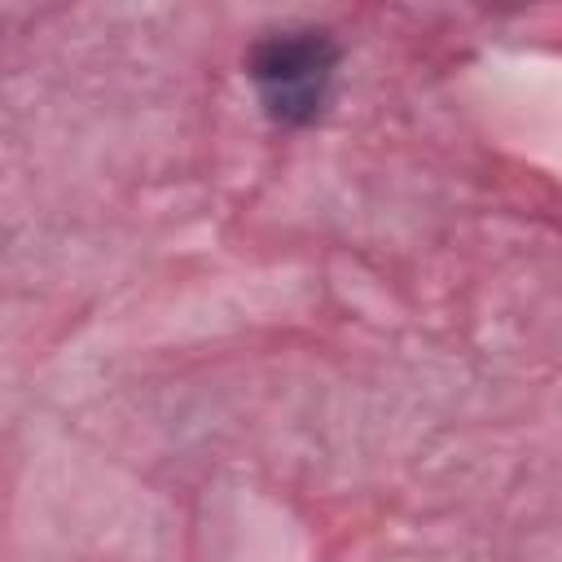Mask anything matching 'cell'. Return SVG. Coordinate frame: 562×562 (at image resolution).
<instances>
[{"label":"cell","mask_w":562,"mask_h":562,"mask_svg":"<svg viewBox=\"0 0 562 562\" xmlns=\"http://www.w3.org/2000/svg\"><path fill=\"white\" fill-rule=\"evenodd\" d=\"M338 40L325 26H285L255 40L246 57V75L259 92V105L281 127H307L321 119L334 75H338Z\"/></svg>","instance_id":"1"}]
</instances>
